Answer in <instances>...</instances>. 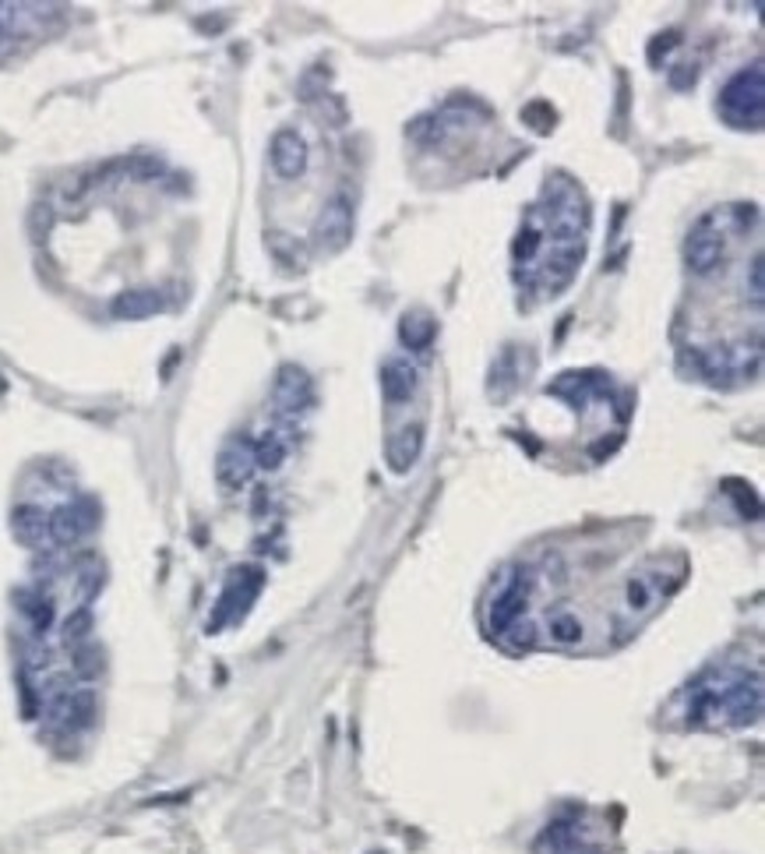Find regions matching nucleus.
Listing matches in <instances>:
<instances>
[{
	"mask_svg": "<svg viewBox=\"0 0 765 854\" xmlns=\"http://www.w3.org/2000/svg\"><path fill=\"white\" fill-rule=\"evenodd\" d=\"M720 113L734 128H758L762 124V64L737 71L720 92Z\"/></svg>",
	"mask_w": 765,
	"mask_h": 854,
	"instance_id": "3",
	"label": "nucleus"
},
{
	"mask_svg": "<svg viewBox=\"0 0 765 854\" xmlns=\"http://www.w3.org/2000/svg\"><path fill=\"white\" fill-rule=\"evenodd\" d=\"M547 636H550V643H554V646H579V639H582V618L572 615V611H558V615L550 618Z\"/></svg>",
	"mask_w": 765,
	"mask_h": 854,
	"instance_id": "7",
	"label": "nucleus"
},
{
	"mask_svg": "<svg viewBox=\"0 0 765 854\" xmlns=\"http://www.w3.org/2000/svg\"><path fill=\"white\" fill-rule=\"evenodd\" d=\"M413 385H416V368H413V364H409V360H402V357L388 360L385 375H381V389H385V396L392 399V403H402V399H409Z\"/></svg>",
	"mask_w": 765,
	"mask_h": 854,
	"instance_id": "6",
	"label": "nucleus"
},
{
	"mask_svg": "<svg viewBox=\"0 0 765 854\" xmlns=\"http://www.w3.org/2000/svg\"><path fill=\"white\" fill-rule=\"evenodd\" d=\"M758 706V671L748 675V667H713L688 689L691 724H748L758 717Z\"/></svg>",
	"mask_w": 765,
	"mask_h": 854,
	"instance_id": "2",
	"label": "nucleus"
},
{
	"mask_svg": "<svg viewBox=\"0 0 765 854\" xmlns=\"http://www.w3.org/2000/svg\"><path fill=\"white\" fill-rule=\"evenodd\" d=\"M350 230H353V212H350V202H346V198H335V202L325 209V216H321V223H318L321 244H325L328 251L342 248V244L350 240Z\"/></svg>",
	"mask_w": 765,
	"mask_h": 854,
	"instance_id": "4",
	"label": "nucleus"
},
{
	"mask_svg": "<svg viewBox=\"0 0 765 854\" xmlns=\"http://www.w3.org/2000/svg\"><path fill=\"white\" fill-rule=\"evenodd\" d=\"M272 166L283 177H300L307 166V149L293 131H283V135H275L272 142Z\"/></svg>",
	"mask_w": 765,
	"mask_h": 854,
	"instance_id": "5",
	"label": "nucleus"
},
{
	"mask_svg": "<svg viewBox=\"0 0 765 854\" xmlns=\"http://www.w3.org/2000/svg\"><path fill=\"white\" fill-rule=\"evenodd\" d=\"M589 230V209L582 191L568 177H554L543 198L529 209L515 240V279L540 297L561 293L582 265Z\"/></svg>",
	"mask_w": 765,
	"mask_h": 854,
	"instance_id": "1",
	"label": "nucleus"
},
{
	"mask_svg": "<svg viewBox=\"0 0 765 854\" xmlns=\"http://www.w3.org/2000/svg\"><path fill=\"white\" fill-rule=\"evenodd\" d=\"M159 308V297H152V293H131V297L117 300V315H127V318H142L149 315V311Z\"/></svg>",
	"mask_w": 765,
	"mask_h": 854,
	"instance_id": "8",
	"label": "nucleus"
}]
</instances>
